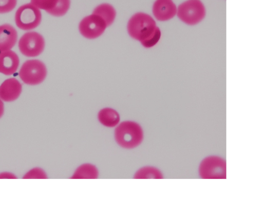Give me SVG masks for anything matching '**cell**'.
<instances>
[{
    "mask_svg": "<svg viewBox=\"0 0 263 197\" xmlns=\"http://www.w3.org/2000/svg\"><path fill=\"white\" fill-rule=\"evenodd\" d=\"M127 31L132 38L140 41L146 48L156 44L161 36L160 30L154 19L142 12L131 17L127 24Z\"/></svg>",
    "mask_w": 263,
    "mask_h": 197,
    "instance_id": "1",
    "label": "cell"
},
{
    "mask_svg": "<svg viewBox=\"0 0 263 197\" xmlns=\"http://www.w3.org/2000/svg\"><path fill=\"white\" fill-rule=\"evenodd\" d=\"M115 140L123 148L130 149L137 147L143 142L144 131L142 126L133 121H125L115 127Z\"/></svg>",
    "mask_w": 263,
    "mask_h": 197,
    "instance_id": "2",
    "label": "cell"
},
{
    "mask_svg": "<svg viewBox=\"0 0 263 197\" xmlns=\"http://www.w3.org/2000/svg\"><path fill=\"white\" fill-rule=\"evenodd\" d=\"M198 174L200 179L204 180L226 179V160L217 154L204 157L199 163Z\"/></svg>",
    "mask_w": 263,
    "mask_h": 197,
    "instance_id": "3",
    "label": "cell"
},
{
    "mask_svg": "<svg viewBox=\"0 0 263 197\" xmlns=\"http://www.w3.org/2000/svg\"><path fill=\"white\" fill-rule=\"evenodd\" d=\"M42 14L38 8L31 3L21 6L15 14L16 26L23 30H30L41 23Z\"/></svg>",
    "mask_w": 263,
    "mask_h": 197,
    "instance_id": "4",
    "label": "cell"
},
{
    "mask_svg": "<svg viewBox=\"0 0 263 197\" xmlns=\"http://www.w3.org/2000/svg\"><path fill=\"white\" fill-rule=\"evenodd\" d=\"M22 81L29 85H36L42 83L47 75L45 64L38 60H30L23 63L19 71Z\"/></svg>",
    "mask_w": 263,
    "mask_h": 197,
    "instance_id": "5",
    "label": "cell"
},
{
    "mask_svg": "<svg viewBox=\"0 0 263 197\" xmlns=\"http://www.w3.org/2000/svg\"><path fill=\"white\" fill-rule=\"evenodd\" d=\"M178 17L188 25H195L205 16V9L200 0H187L177 9Z\"/></svg>",
    "mask_w": 263,
    "mask_h": 197,
    "instance_id": "6",
    "label": "cell"
},
{
    "mask_svg": "<svg viewBox=\"0 0 263 197\" xmlns=\"http://www.w3.org/2000/svg\"><path fill=\"white\" fill-rule=\"evenodd\" d=\"M45 41L40 33L31 31L23 34L18 42L20 52L27 57L39 55L44 50Z\"/></svg>",
    "mask_w": 263,
    "mask_h": 197,
    "instance_id": "7",
    "label": "cell"
},
{
    "mask_svg": "<svg viewBox=\"0 0 263 197\" xmlns=\"http://www.w3.org/2000/svg\"><path fill=\"white\" fill-rule=\"evenodd\" d=\"M107 27L105 21L100 16L92 13L81 21L79 28L84 37L93 39L100 36Z\"/></svg>",
    "mask_w": 263,
    "mask_h": 197,
    "instance_id": "8",
    "label": "cell"
},
{
    "mask_svg": "<svg viewBox=\"0 0 263 197\" xmlns=\"http://www.w3.org/2000/svg\"><path fill=\"white\" fill-rule=\"evenodd\" d=\"M30 3L51 15L62 16L68 11L70 0H30Z\"/></svg>",
    "mask_w": 263,
    "mask_h": 197,
    "instance_id": "9",
    "label": "cell"
},
{
    "mask_svg": "<svg viewBox=\"0 0 263 197\" xmlns=\"http://www.w3.org/2000/svg\"><path fill=\"white\" fill-rule=\"evenodd\" d=\"M22 90V85L17 79H7L0 85V98L6 102H13L18 98Z\"/></svg>",
    "mask_w": 263,
    "mask_h": 197,
    "instance_id": "10",
    "label": "cell"
},
{
    "mask_svg": "<svg viewBox=\"0 0 263 197\" xmlns=\"http://www.w3.org/2000/svg\"><path fill=\"white\" fill-rule=\"evenodd\" d=\"M153 12L159 21H167L177 13V8L172 0H156L153 6Z\"/></svg>",
    "mask_w": 263,
    "mask_h": 197,
    "instance_id": "11",
    "label": "cell"
},
{
    "mask_svg": "<svg viewBox=\"0 0 263 197\" xmlns=\"http://www.w3.org/2000/svg\"><path fill=\"white\" fill-rule=\"evenodd\" d=\"M19 58L14 51L9 50L0 52V72L7 75L14 74L19 66Z\"/></svg>",
    "mask_w": 263,
    "mask_h": 197,
    "instance_id": "12",
    "label": "cell"
},
{
    "mask_svg": "<svg viewBox=\"0 0 263 197\" xmlns=\"http://www.w3.org/2000/svg\"><path fill=\"white\" fill-rule=\"evenodd\" d=\"M17 31L9 24L0 26V52L11 50L15 45Z\"/></svg>",
    "mask_w": 263,
    "mask_h": 197,
    "instance_id": "13",
    "label": "cell"
},
{
    "mask_svg": "<svg viewBox=\"0 0 263 197\" xmlns=\"http://www.w3.org/2000/svg\"><path fill=\"white\" fill-rule=\"evenodd\" d=\"M97 117L100 123L107 128L116 127L120 122L118 112L110 107L101 109L98 113Z\"/></svg>",
    "mask_w": 263,
    "mask_h": 197,
    "instance_id": "14",
    "label": "cell"
},
{
    "mask_svg": "<svg viewBox=\"0 0 263 197\" xmlns=\"http://www.w3.org/2000/svg\"><path fill=\"white\" fill-rule=\"evenodd\" d=\"M99 176L97 167L93 164L85 163L80 165L71 176L72 179H96Z\"/></svg>",
    "mask_w": 263,
    "mask_h": 197,
    "instance_id": "15",
    "label": "cell"
},
{
    "mask_svg": "<svg viewBox=\"0 0 263 197\" xmlns=\"http://www.w3.org/2000/svg\"><path fill=\"white\" fill-rule=\"evenodd\" d=\"M134 178L136 179H163L164 174L158 167L147 165L139 168L135 172Z\"/></svg>",
    "mask_w": 263,
    "mask_h": 197,
    "instance_id": "16",
    "label": "cell"
},
{
    "mask_svg": "<svg viewBox=\"0 0 263 197\" xmlns=\"http://www.w3.org/2000/svg\"><path fill=\"white\" fill-rule=\"evenodd\" d=\"M93 13L100 16L109 26L114 22L116 12L115 8L110 4H102L95 8Z\"/></svg>",
    "mask_w": 263,
    "mask_h": 197,
    "instance_id": "17",
    "label": "cell"
},
{
    "mask_svg": "<svg viewBox=\"0 0 263 197\" xmlns=\"http://www.w3.org/2000/svg\"><path fill=\"white\" fill-rule=\"evenodd\" d=\"M47 178V175L45 171L40 168H34L25 174L23 179H45Z\"/></svg>",
    "mask_w": 263,
    "mask_h": 197,
    "instance_id": "18",
    "label": "cell"
},
{
    "mask_svg": "<svg viewBox=\"0 0 263 197\" xmlns=\"http://www.w3.org/2000/svg\"><path fill=\"white\" fill-rule=\"evenodd\" d=\"M17 0H0V14L11 11L16 6Z\"/></svg>",
    "mask_w": 263,
    "mask_h": 197,
    "instance_id": "19",
    "label": "cell"
},
{
    "mask_svg": "<svg viewBox=\"0 0 263 197\" xmlns=\"http://www.w3.org/2000/svg\"><path fill=\"white\" fill-rule=\"evenodd\" d=\"M16 176L13 173L8 172H3L0 173V179H14Z\"/></svg>",
    "mask_w": 263,
    "mask_h": 197,
    "instance_id": "20",
    "label": "cell"
},
{
    "mask_svg": "<svg viewBox=\"0 0 263 197\" xmlns=\"http://www.w3.org/2000/svg\"><path fill=\"white\" fill-rule=\"evenodd\" d=\"M4 113V105L3 101L0 98V118L3 116Z\"/></svg>",
    "mask_w": 263,
    "mask_h": 197,
    "instance_id": "21",
    "label": "cell"
}]
</instances>
